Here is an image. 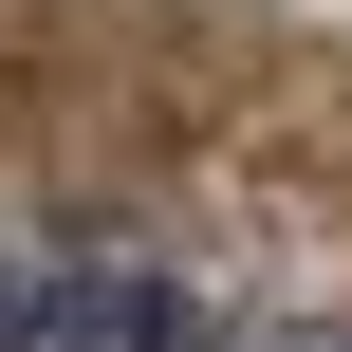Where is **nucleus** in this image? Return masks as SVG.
<instances>
[{"instance_id":"nucleus-1","label":"nucleus","mask_w":352,"mask_h":352,"mask_svg":"<svg viewBox=\"0 0 352 352\" xmlns=\"http://www.w3.org/2000/svg\"><path fill=\"white\" fill-rule=\"evenodd\" d=\"M204 316L223 297L130 241H0V352H186Z\"/></svg>"}]
</instances>
